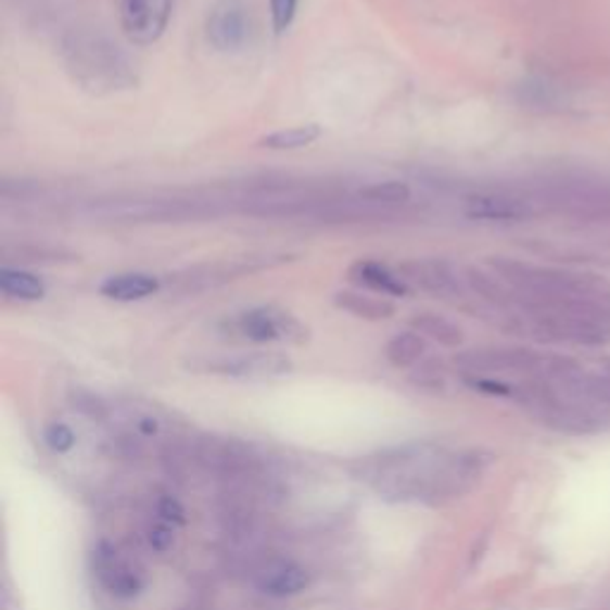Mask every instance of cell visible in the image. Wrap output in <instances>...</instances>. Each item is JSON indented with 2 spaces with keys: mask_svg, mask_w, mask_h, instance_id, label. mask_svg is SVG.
I'll use <instances>...</instances> for the list:
<instances>
[{
  "mask_svg": "<svg viewBox=\"0 0 610 610\" xmlns=\"http://www.w3.org/2000/svg\"><path fill=\"white\" fill-rule=\"evenodd\" d=\"M163 289L161 277L151 272H119L110 275L101 284V296L117 303H134L155 296Z\"/></svg>",
  "mask_w": 610,
  "mask_h": 610,
  "instance_id": "obj_11",
  "label": "cell"
},
{
  "mask_svg": "<svg viewBox=\"0 0 610 610\" xmlns=\"http://www.w3.org/2000/svg\"><path fill=\"white\" fill-rule=\"evenodd\" d=\"M412 196V189L406 181L398 179H386V181H370V185H363L356 191V199L377 205V207H389L394 211L396 205L408 203Z\"/></svg>",
  "mask_w": 610,
  "mask_h": 610,
  "instance_id": "obj_17",
  "label": "cell"
},
{
  "mask_svg": "<svg viewBox=\"0 0 610 610\" xmlns=\"http://www.w3.org/2000/svg\"><path fill=\"white\" fill-rule=\"evenodd\" d=\"M229 332L239 334L241 339L253 341V344H291L303 346L310 341V329L298 317L279 308V305H255L239 313L229 322Z\"/></svg>",
  "mask_w": 610,
  "mask_h": 610,
  "instance_id": "obj_2",
  "label": "cell"
},
{
  "mask_svg": "<svg viewBox=\"0 0 610 610\" xmlns=\"http://www.w3.org/2000/svg\"><path fill=\"white\" fill-rule=\"evenodd\" d=\"M173 10L175 0H122V31L131 43L153 46L167 31Z\"/></svg>",
  "mask_w": 610,
  "mask_h": 610,
  "instance_id": "obj_4",
  "label": "cell"
},
{
  "mask_svg": "<svg viewBox=\"0 0 610 610\" xmlns=\"http://www.w3.org/2000/svg\"><path fill=\"white\" fill-rule=\"evenodd\" d=\"M60 53L72 81L87 93L110 96L129 91L139 81L129 55L101 31L77 29L67 34Z\"/></svg>",
  "mask_w": 610,
  "mask_h": 610,
  "instance_id": "obj_1",
  "label": "cell"
},
{
  "mask_svg": "<svg viewBox=\"0 0 610 610\" xmlns=\"http://www.w3.org/2000/svg\"><path fill=\"white\" fill-rule=\"evenodd\" d=\"M410 327L424 339H432L439 346H446V348H458L462 344V339H466V334H462V329L456 322H450L448 317L439 313H415L410 317Z\"/></svg>",
  "mask_w": 610,
  "mask_h": 610,
  "instance_id": "obj_15",
  "label": "cell"
},
{
  "mask_svg": "<svg viewBox=\"0 0 610 610\" xmlns=\"http://www.w3.org/2000/svg\"><path fill=\"white\" fill-rule=\"evenodd\" d=\"M320 137H322V127L315 125V122H308V125H296L289 129H277L272 134H265L258 145L267 151H301V149H308V145H313Z\"/></svg>",
  "mask_w": 610,
  "mask_h": 610,
  "instance_id": "obj_16",
  "label": "cell"
},
{
  "mask_svg": "<svg viewBox=\"0 0 610 610\" xmlns=\"http://www.w3.org/2000/svg\"><path fill=\"white\" fill-rule=\"evenodd\" d=\"M334 305L339 310H344L358 320L368 322H382L396 315V305L386 298H377L370 291L363 289H344L334 294Z\"/></svg>",
  "mask_w": 610,
  "mask_h": 610,
  "instance_id": "obj_12",
  "label": "cell"
},
{
  "mask_svg": "<svg viewBox=\"0 0 610 610\" xmlns=\"http://www.w3.org/2000/svg\"><path fill=\"white\" fill-rule=\"evenodd\" d=\"M157 430H161V422H157V418H153V415L149 412L137 415V432L141 436H155Z\"/></svg>",
  "mask_w": 610,
  "mask_h": 610,
  "instance_id": "obj_24",
  "label": "cell"
},
{
  "mask_svg": "<svg viewBox=\"0 0 610 610\" xmlns=\"http://www.w3.org/2000/svg\"><path fill=\"white\" fill-rule=\"evenodd\" d=\"M96 215L113 219V223H167V219H189L203 215L196 203L163 201V199H134V201H107L96 207Z\"/></svg>",
  "mask_w": 610,
  "mask_h": 610,
  "instance_id": "obj_6",
  "label": "cell"
},
{
  "mask_svg": "<svg viewBox=\"0 0 610 610\" xmlns=\"http://www.w3.org/2000/svg\"><path fill=\"white\" fill-rule=\"evenodd\" d=\"M412 380L418 386L430 389V392H444V386H446V374L434 363L422 365V368L412 374Z\"/></svg>",
  "mask_w": 610,
  "mask_h": 610,
  "instance_id": "obj_21",
  "label": "cell"
},
{
  "mask_svg": "<svg viewBox=\"0 0 610 610\" xmlns=\"http://www.w3.org/2000/svg\"><path fill=\"white\" fill-rule=\"evenodd\" d=\"M462 215L472 223L486 225H512L534 215L528 199L512 196L504 191H478L462 199Z\"/></svg>",
  "mask_w": 610,
  "mask_h": 610,
  "instance_id": "obj_8",
  "label": "cell"
},
{
  "mask_svg": "<svg viewBox=\"0 0 610 610\" xmlns=\"http://www.w3.org/2000/svg\"><path fill=\"white\" fill-rule=\"evenodd\" d=\"M149 544L153 551L157 554H165L173 548L175 544V532H173V524L169 522H157L153 528H149Z\"/></svg>",
  "mask_w": 610,
  "mask_h": 610,
  "instance_id": "obj_22",
  "label": "cell"
},
{
  "mask_svg": "<svg viewBox=\"0 0 610 610\" xmlns=\"http://www.w3.org/2000/svg\"><path fill=\"white\" fill-rule=\"evenodd\" d=\"M93 570L103 587L117 599H134L143 592V577L131 570L115 551V546L101 542L93 548Z\"/></svg>",
  "mask_w": 610,
  "mask_h": 610,
  "instance_id": "obj_9",
  "label": "cell"
},
{
  "mask_svg": "<svg viewBox=\"0 0 610 610\" xmlns=\"http://www.w3.org/2000/svg\"><path fill=\"white\" fill-rule=\"evenodd\" d=\"M308 582H310L308 572L296 563L270 565L260 572L258 580H255V584H258V589L263 594L277 596V599H282V596L301 594L305 587H308Z\"/></svg>",
  "mask_w": 610,
  "mask_h": 610,
  "instance_id": "obj_13",
  "label": "cell"
},
{
  "mask_svg": "<svg viewBox=\"0 0 610 610\" xmlns=\"http://www.w3.org/2000/svg\"><path fill=\"white\" fill-rule=\"evenodd\" d=\"M0 291L3 296L20 303H36L46 296V284L41 277L22 270V267L3 265L0 267Z\"/></svg>",
  "mask_w": 610,
  "mask_h": 610,
  "instance_id": "obj_14",
  "label": "cell"
},
{
  "mask_svg": "<svg viewBox=\"0 0 610 610\" xmlns=\"http://www.w3.org/2000/svg\"><path fill=\"white\" fill-rule=\"evenodd\" d=\"M398 275L412 289H420L434 298H460L466 291V277H460L454 263L444 258H415L398 265Z\"/></svg>",
  "mask_w": 610,
  "mask_h": 610,
  "instance_id": "obj_7",
  "label": "cell"
},
{
  "mask_svg": "<svg viewBox=\"0 0 610 610\" xmlns=\"http://www.w3.org/2000/svg\"><path fill=\"white\" fill-rule=\"evenodd\" d=\"M157 516L169 524H187V510L173 496H163L161 501H157Z\"/></svg>",
  "mask_w": 610,
  "mask_h": 610,
  "instance_id": "obj_23",
  "label": "cell"
},
{
  "mask_svg": "<svg viewBox=\"0 0 610 610\" xmlns=\"http://www.w3.org/2000/svg\"><path fill=\"white\" fill-rule=\"evenodd\" d=\"M298 0H270V20L277 36H282L296 20Z\"/></svg>",
  "mask_w": 610,
  "mask_h": 610,
  "instance_id": "obj_20",
  "label": "cell"
},
{
  "mask_svg": "<svg viewBox=\"0 0 610 610\" xmlns=\"http://www.w3.org/2000/svg\"><path fill=\"white\" fill-rule=\"evenodd\" d=\"M193 368L223 377H234V380H275L294 370V363L279 351H253L237 353V356H219L203 360L201 365L193 363Z\"/></svg>",
  "mask_w": 610,
  "mask_h": 610,
  "instance_id": "obj_3",
  "label": "cell"
},
{
  "mask_svg": "<svg viewBox=\"0 0 610 610\" xmlns=\"http://www.w3.org/2000/svg\"><path fill=\"white\" fill-rule=\"evenodd\" d=\"M424 353H427L424 336L415 332V329L394 334L384 348V356L394 368H412V365H418L424 358Z\"/></svg>",
  "mask_w": 610,
  "mask_h": 610,
  "instance_id": "obj_18",
  "label": "cell"
},
{
  "mask_svg": "<svg viewBox=\"0 0 610 610\" xmlns=\"http://www.w3.org/2000/svg\"><path fill=\"white\" fill-rule=\"evenodd\" d=\"M346 275L353 284H356L358 289L370 291V294L394 296V298H406L412 294V287L398 275V270L394 272L392 267L380 260L360 258L348 267Z\"/></svg>",
  "mask_w": 610,
  "mask_h": 610,
  "instance_id": "obj_10",
  "label": "cell"
},
{
  "mask_svg": "<svg viewBox=\"0 0 610 610\" xmlns=\"http://www.w3.org/2000/svg\"><path fill=\"white\" fill-rule=\"evenodd\" d=\"M43 442L53 450V454H69L77 444V436L72 432V427L65 422H51L43 430Z\"/></svg>",
  "mask_w": 610,
  "mask_h": 610,
  "instance_id": "obj_19",
  "label": "cell"
},
{
  "mask_svg": "<svg viewBox=\"0 0 610 610\" xmlns=\"http://www.w3.org/2000/svg\"><path fill=\"white\" fill-rule=\"evenodd\" d=\"M251 8L243 3V0H217L213 10L207 12L205 36L217 51H239V48L251 39Z\"/></svg>",
  "mask_w": 610,
  "mask_h": 610,
  "instance_id": "obj_5",
  "label": "cell"
}]
</instances>
